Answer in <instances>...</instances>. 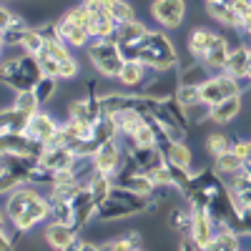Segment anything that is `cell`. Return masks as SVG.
I'll list each match as a JSON object with an SVG mask.
<instances>
[{"label": "cell", "instance_id": "6da1fadb", "mask_svg": "<svg viewBox=\"0 0 251 251\" xmlns=\"http://www.w3.org/2000/svg\"><path fill=\"white\" fill-rule=\"evenodd\" d=\"M3 216L20 234H28L38 224L50 219V199H48V194H40L33 183L18 186L15 191L5 194Z\"/></svg>", "mask_w": 251, "mask_h": 251}, {"label": "cell", "instance_id": "7a4b0ae2", "mask_svg": "<svg viewBox=\"0 0 251 251\" xmlns=\"http://www.w3.org/2000/svg\"><path fill=\"white\" fill-rule=\"evenodd\" d=\"M158 206L156 196H143L136 194L131 188H123V186H113V191L100 201L98 206V221H123V219H133V216H143L153 211Z\"/></svg>", "mask_w": 251, "mask_h": 251}, {"label": "cell", "instance_id": "3957f363", "mask_svg": "<svg viewBox=\"0 0 251 251\" xmlns=\"http://www.w3.org/2000/svg\"><path fill=\"white\" fill-rule=\"evenodd\" d=\"M43 75H46L43 63H40V58L33 55V53L10 55V58L3 60V66H0V80H3L13 93L33 91L35 83Z\"/></svg>", "mask_w": 251, "mask_h": 251}, {"label": "cell", "instance_id": "277c9868", "mask_svg": "<svg viewBox=\"0 0 251 251\" xmlns=\"http://www.w3.org/2000/svg\"><path fill=\"white\" fill-rule=\"evenodd\" d=\"M136 60H143L153 71H176L178 68L176 48L163 30H149L141 48L136 50Z\"/></svg>", "mask_w": 251, "mask_h": 251}, {"label": "cell", "instance_id": "5b68a950", "mask_svg": "<svg viewBox=\"0 0 251 251\" xmlns=\"http://www.w3.org/2000/svg\"><path fill=\"white\" fill-rule=\"evenodd\" d=\"M86 50H88L91 66L96 68V73L100 78L118 80V73H121L123 63H126V55L118 48L116 38H93Z\"/></svg>", "mask_w": 251, "mask_h": 251}, {"label": "cell", "instance_id": "8992f818", "mask_svg": "<svg viewBox=\"0 0 251 251\" xmlns=\"http://www.w3.org/2000/svg\"><path fill=\"white\" fill-rule=\"evenodd\" d=\"M241 88H244V83L239 78H234L231 73L221 71V73H214L201 86V100L206 103V106H216V103L241 93Z\"/></svg>", "mask_w": 251, "mask_h": 251}, {"label": "cell", "instance_id": "52a82bcc", "mask_svg": "<svg viewBox=\"0 0 251 251\" xmlns=\"http://www.w3.org/2000/svg\"><path fill=\"white\" fill-rule=\"evenodd\" d=\"M113 183L116 186H123V188H131V191L143 194V196H156V191H158V183L149 174H143L138 166L131 163L128 158L123 161L121 171L113 176Z\"/></svg>", "mask_w": 251, "mask_h": 251}, {"label": "cell", "instance_id": "ba28073f", "mask_svg": "<svg viewBox=\"0 0 251 251\" xmlns=\"http://www.w3.org/2000/svg\"><path fill=\"white\" fill-rule=\"evenodd\" d=\"M123 161H126V149H123V143H118V138H113V141H108V143H103L100 149L91 156L93 171L106 174V176H116V174L121 171Z\"/></svg>", "mask_w": 251, "mask_h": 251}, {"label": "cell", "instance_id": "9c48e42d", "mask_svg": "<svg viewBox=\"0 0 251 251\" xmlns=\"http://www.w3.org/2000/svg\"><path fill=\"white\" fill-rule=\"evenodd\" d=\"M151 15L163 30H176L186 20V0H153Z\"/></svg>", "mask_w": 251, "mask_h": 251}, {"label": "cell", "instance_id": "30bf717a", "mask_svg": "<svg viewBox=\"0 0 251 251\" xmlns=\"http://www.w3.org/2000/svg\"><path fill=\"white\" fill-rule=\"evenodd\" d=\"M149 30L151 28L146 23H141V20H131V23H121L113 38H116V43H118V48L123 50L126 58H136V50L141 48Z\"/></svg>", "mask_w": 251, "mask_h": 251}, {"label": "cell", "instance_id": "8fae6325", "mask_svg": "<svg viewBox=\"0 0 251 251\" xmlns=\"http://www.w3.org/2000/svg\"><path fill=\"white\" fill-rule=\"evenodd\" d=\"M46 151V143H40L30 133H8L0 136V153H20V156H33L40 158Z\"/></svg>", "mask_w": 251, "mask_h": 251}, {"label": "cell", "instance_id": "7c38bea8", "mask_svg": "<svg viewBox=\"0 0 251 251\" xmlns=\"http://www.w3.org/2000/svg\"><path fill=\"white\" fill-rule=\"evenodd\" d=\"M83 3L91 10V35L93 38H113L118 30V23L111 15V10L100 0H83Z\"/></svg>", "mask_w": 251, "mask_h": 251}, {"label": "cell", "instance_id": "4fadbf2b", "mask_svg": "<svg viewBox=\"0 0 251 251\" xmlns=\"http://www.w3.org/2000/svg\"><path fill=\"white\" fill-rule=\"evenodd\" d=\"M40 163H43L48 171L60 174V171H73L75 166L80 163V158L68 149V146H63V143H50V146H46L43 156H40Z\"/></svg>", "mask_w": 251, "mask_h": 251}, {"label": "cell", "instance_id": "5bb4252c", "mask_svg": "<svg viewBox=\"0 0 251 251\" xmlns=\"http://www.w3.org/2000/svg\"><path fill=\"white\" fill-rule=\"evenodd\" d=\"M153 73H156V71H153V68H149L143 60L126 58L123 68H121V73H118V83H121V86H126L128 91H136V88H141V91H143V86L153 78Z\"/></svg>", "mask_w": 251, "mask_h": 251}, {"label": "cell", "instance_id": "9a60e30c", "mask_svg": "<svg viewBox=\"0 0 251 251\" xmlns=\"http://www.w3.org/2000/svg\"><path fill=\"white\" fill-rule=\"evenodd\" d=\"M0 28H3V46L10 48V46H20V40H23L30 25L20 15H15L8 5H3L0 8Z\"/></svg>", "mask_w": 251, "mask_h": 251}, {"label": "cell", "instance_id": "2e32d148", "mask_svg": "<svg viewBox=\"0 0 251 251\" xmlns=\"http://www.w3.org/2000/svg\"><path fill=\"white\" fill-rule=\"evenodd\" d=\"M221 33L211 30V28H194L191 33H188L186 38V48H188V55H191L194 60H206L208 53H211V48L216 46Z\"/></svg>", "mask_w": 251, "mask_h": 251}, {"label": "cell", "instance_id": "e0dca14e", "mask_svg": "<svg viewBox=\"0 0 251 251\" xmlns=\"http://www.w3.org/2000/svg\"><path fill=\"white\" fill-rule=\"evenodd\" d=\"M78 228L71 226V224H60V221H50L46 226V244L50 249H58V251H68L73 249V244L78 241Z\"/></svg>", "mask_w": 251, "mask_h": 251}, {"label": "cell", "instance_id": "ac0fdd59", "mask_svg": "<svg viewBox=\"0 0 251 251\" xmlns=\"http://www.w3.org/2000/svg\"><path fill=\"white\" fill-rule=\"evenodd\" d=\"M55 30H58V35L66 40L71 48H88V43L93 40L91 30L78 25L75 20H71L68 15H63L60 20H55Z\"/></svg>", "mask_w": 251, "mask_h": 251}, {"label": "cell", "instance_id": "d6986e66", "mask_svg": "<svg viewBox=\"0 0 251 251\" xmlns=\"http://www.w3.org/2000/svg\"><path fill=\"white\" fill-rule=\"evenodd\" d=\"M58 131H60V123H58L50 113L38 111V113L30 116V123H28V131H25V133H30L33 138H38L40 143L48 146V143L58 136Z\"/></svg>", "mask_w": 251, "mask_h": 251}, {"label": "cell", "instance_id": "ffe728a7", "mask_svg": "<svg viewBox=\"0 0 251 251\" xmlns=\"http://www.w3.org/2000/svg\"><path fill=\"white\" fill-rule=\"evenodd\" d=\"M194 211V208H191ZM191 234L199 244V249H208V244H211L214 234H216V221L214 216L208 211H194V221H191Z\"/></svg>", "mask_w": 251, "mask_h": 251}, {"label": "cell", "instance_id": "44dd1931", "mask_svg": "<svg viewBox=\"0 0 251 251\" xmlns=\"http://www.w3.org/2000/svg\"><path fill=\"white\" fill-rule=\"evenodd\" d=\"M241 108H244V100H241V93H236L231 98L216 103V106H208V118H211V123H216V126H226L234 118H239Z\"/></svg>", "mask_w": 251, "mask_h": 251}, {"label": "cell", "instance_id": "7402d4cb", "mask_svg": "<svg viewBox=\"0 0 251 251\" xmlns=\"http://www.w3.org/2000/svg\"><path fill=\"white\" fill-rule=\"evenodd\" d=\"M158 149L163 151L166 161L171 166H181V169H194V153L186 146V141H161Z\"/></svg>", "mask_w": 251, "mask_h": 251}, {"label": "cell", "instance_id": "603a6c76", "mask_svg": "<svg viewBox=\"0 0 251 251\" xmlns=\"http://www.w3.org/2000/svg\"><path fill=\"white\" fill-rule=\"evenodd\" d=\"M244 246L241 241V231L236 226H228V224H216V234L208 244V249L214 251H239Z\"/></svg>", "mask_w": 251, "mask_h": 251}, {"label": "cell", "instance_id": "cb8c5ba5", "mask_svg": "<svg viewBox=\"0 0 251 251\" xmlns=\"http://www.w3.org/2000/svg\"><path fill=\"white\" fill-rule=\"evenodd\" d=\"M28 123H30V113L20 111L15 106H8L0 113V136H8V133H25L28 131Z\"/></svg>", "mask_w": 251, "mask_h": 251}, {"label": "cell", "instance_id": "d4e9b609", "mask_svg": "<svg viewBox=\"0 0 251 251\" xmlns=\"http://www.w3.org/2000/svg\"><path fill=\"white\" fill-rule=\"evenodd\" d=\"M211 75H214V71L208 68L203 60H194L191 58L188 66H178V80H181V86H196V88H201Z\"/></svg>", "mask_w": 251, "mask_h": 251}, {"label": "cell", "instance_id": "484cf974", "mask_svg": "<svg viewBox=\"0 0 251 251\" xmlns=\"http://www.w3.org/2000/svg\"><path fill=\"white\" fill-rule=\"evenodd\" d=\"M249 60H251V43H241V46L231 48V55H228V63H226V73H231L234 78H239L244 83L246 71H249Z\"/></svg>", "mask_w": 251, "mask_h": 251}, {"label": "cell", "instance_id": "4316f807", "mask_svg": "<svg viewBox=\"0 0 251 251\" xmlns=\"http://www.w3.org/2000/svg\"><path fill=\"white\" fill-rule=\"evenodd\" d=\"M226 183H228V191H231L236 206L239 208H251V174L241 171V174L231 176Z\"/></svg>", "mask_w": 251, "mask_h": 251}, {"label": "cell", "instance_id": "83f0119b", "mask_svg": "<svg viewBox=\"0 0 251 251\" xmlns=\"http://www.w3.org/2000/svg\"><path fill=\"white\" fill-rule=\"evenodd\" d=\"M191 221H194V211H191V206H188V203L171 206L169 216H166V224H169V228L176 231V234H188V231H191Z\"/></svg>", "mask_w": 251, "mask_h": 251}, {"label": "cell", "instance_id": "f1b7e54d", "mask_svg": "<svg viewBox=\"0 0 251 251\" xmlns=\"http://www.w3.org/2000/svg\"><path fill=\"white\" fill-rule=\"evenodd\" d=\"M206 10L211 15L216 23H221L224 28H239V15L234 10L231 3H226V0H214V3H206Z\"/></svg>", "mask_w": 251, "mask_h": 251}, {"label": "cell", "instance_id": "f546056e", "mask_svg": "<svg viewBox=\"0 0 251 251\" xmlns=\"http://www.w3.org/2000/svg\"><path fill=\"white\" fill-rule=\"evenodd\" d=\"M214 169H216V174L221 178H231V176L244 171V158L239 153H234V151H226V153L214 158Z\"/></svg>", "mask_w": 251, "mask_h": 251}, {"label": "cell", "instance_id": "4dcf8cb0", "mask_svg": "<svg viewBox=\"0 0 251 251\" xmlns=\"http://www.w3.org/2000/svg\"><path fill=\"white\" fill-rule=\"evenodd\" d=\"M234 143H236V141L228 136V133H224V131H214V133H208V136H206V151L216 158V156H221V153H226V151H231V149H234Z\"/></svg>", "mask_w": 251, "mask_h": 251}, {"label": "cell", "instance_id": "1f68e13d", "mask_svg": "<svg viewBox=\"0 0 251 251\" xmlns=\"http://www.w3.org/2000/svg\"><path fill=\"white\" fill-rule=\"evenodd\" d=\"M43 46H46V35H43V30L40 28H28V33L23 35V40H20V50L23 53H33V55H38L40 50H43Z\"/></svg>", "mask_w": 251, "mask_h": 251}, {"label": "cell", "instance_id": "d6a6232c", "mask_svg": "<svg viewBox=\"0 0 251 251\" xmlns=\"http://www.w3.org/2000/svg\"><path fill=\"white\" fill-rule=\"evenodd\" d=\"M143 246V236L138 231H128V234H123L121 239H113L108 244H103V249H116V251H136Z\"/></svg>", "mask_w": 251, "mask_h": 251}, {"label": "cell", "instance_id": "836d02e7", "mask_svg": "<svg viewBox=\"0 0 251 251\" xmlns=\"http://www.w3.org/2000/svg\"><path fill=\"white\" fill-rule=\"evenodd\" d=\"M58 80H60V78H55V75H43V78H40V80L35 83L33 93L38 96L40 106H46V103L55 96V91H58Z\"/></svg>", "mask_w": 251, "mask_h": 251}, {"label": "cell", "instance_id": "e575fe53", "mask_svg": "<svg viewBox=\"0 0 251 251\" xmlns=\"http://www.w3.org/2000/svg\"><path fill=\"white\" fill-rule=\"evenodd\" d=\"M106 8L111 10V15L116 18V23H131V20H136V10L126 3V0H108Z\"/></svg>", "mask_w": 251, "mask_h": 251}, {"label": "cell", "instance_id": "d590c367", "mask_svg": "<svg viewBox=\"0 0 251 251\" xmlns=\"http://www.w3.org/2000/svg\"><path fill=\"white\" fill-rule=\"evenodd\" d=\"M13 106L33 116V113H38V111H40V100H38V96H35L33 91H20V93H15Z\"/></svg>", "mask_w": 251, "mask_h": 251}, {"label": "cell", "instance_id": "8d00e7d4", "mask_svg": "<svg viewBox=\"0 0 251 251\" xmlns=\"http://www.w3.org/2000/svg\"><path fill=\"white\" fill-rule=\"evenodd\" d=\"M176 98H178V103L183 108L196 106V103H201V88H196V86H178Z\"/></svg>", "mask_w": 251, "mask_h": 251}, {"label": "cell", "instance_id": "74e56055", "mask_svg": "<svg viewBox=\"0 0 251 251\" xmlns=\"http://www.w3.org/2000/svg\"><path fill=\"white\" fill-rule=\"evenodd\" d=\"M73 249H75V251H93V249H100V246H98V244H91V241H86L83 236H78V241L73 244Z\"/></svg>", "mask_w": 251, "mask_h": 251}, {"label": "cell", "instance_id": "f35d334b", "mask_svg": "<svg viewBox=\"0 0 251 251\" xmlns=\"http://www.w3.org/2000/svg\"><path fill=\"white\" fill-rule=\"evenodd\" d=\"M244 83H249V86H251V60H249V71H246V78H244Z\"/></svg>", "mask_w": 251, "mask_h": 251}, {"label": "cell", "instance_id": "ab89813d", "mask_svg": "<svg viewBox=\"0 0 251 251\" xmlns=\"http://www.w3.org/2000/svg\"><path fill=\"white\" fill-rule=\"evenodd\" d=\"M206 3H214V0H206Z\"/></svg>", "mask_w": 251, "mask_h": 251}, {"label": "cell", "instance_id": "60d3db41", "mask_svg": "<svg viewBox=\"0 0 251 251\" xmlns=\"http://www.w3.org/2000/svg\"><path fill=\"white\" fill-rule=\"evenodd\" d=\"M249 43H251V40H249Z\"/></svg>", "mask_w": 251, "mask_h": 251}]
</instances>
